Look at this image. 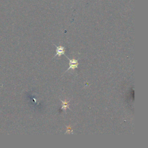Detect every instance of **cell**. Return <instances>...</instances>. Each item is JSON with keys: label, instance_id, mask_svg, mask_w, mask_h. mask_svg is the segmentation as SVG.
<instances>
[{"label": "cell", "instance_id": "6da1fadb", "mask_svg": "<svg viewBox=\"0 0 148 148\" xmlns=\"http://www.w3.org/2000/svg\"><path fill=\"white\" fill-rule=\"evenodd\" d=\"M67 57V58L69 60V61H70V67L68 68V70L65 71L66 72H67L68 70H75L76 68H78V65H79V63H78V61L76 60L75 59H72V60H71L68 58V57L65 56Z\"/></svg>", "mask_w": 148, "mask_h": 148}, {"label": "cell", "instance_id": "7a4b0ae2", "mask_svg": "<svg viewBox=\"0 0 148 148\" xmlns=\"http://www.w3.org/2000/svg\"><path fill=\"white\" fill-rule=\"evenodd\" d=\"M53 45L56 47V52H57L55 56H54V58L57 56H61V55H65V47H64L63 46H56V45H54V44Z\"/></svg>", "mask_w": 148, "mask_h": 148}, {"label": "cell", "instance_id": "3957f363", "mask_svg": "<svg viewBox=\"0 0 148 148\" xmlns=\"http://www.w3.org/2000/svg\"><path fill=\"white\" fill-rule=\"evenodd\" d=\"M60 101L62 102V103H63V105H62V107L61 108L62 110L65 111L67 108H68V109H70V106H69V103H68V101H62L61 100H60Z\"/></svg>", "mask_w": 148, "mask_h": 148}]
</instances>
